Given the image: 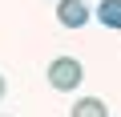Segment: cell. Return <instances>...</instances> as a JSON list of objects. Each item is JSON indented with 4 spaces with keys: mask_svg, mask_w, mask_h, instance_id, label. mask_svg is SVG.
I'll return each instance as SVG.
<instances>
[{
    "mask_svg": "<svg viewBox=\"0 0 121 117\" xmlns=\"http://www.w3.org/2000/svg\"><path fill=\"white\" fill-rule=\"evenodd\" d=\"M93 16H97L105 28H121V0H101Z\"/></svg>",
    "mask_w": 121,
    "mask_h": 117,
    "instance_id": "4",
    "label": "cell"
},
{
    "mask_svg": "<svg viewBox=\"0 0 121 117\" xmlns=\"http://www.w3.org/2000/svg\"><path fill=\"white\" fill-rule=\"evenodd\" d=\"M89 16H93V12H89L85 0H60V4H56V20L65 24V28H85Z\"/></svg>",
    "mask_w": 121,
    "mask_h": 117,
    "instance_id": "2",
    "label": "cell"
},
{
    "mask_svg": "<svg viewBox=\"0 0 121 117\" xmlns=\"http://www.w3.org/2000/svg\"><path fill=\"white\" fill-rule=\"evenodd\" d=\"M69 117H109V105L101 97H81V101H73Z\"/></svg>",
    "mask_w": 121,
    "mask_h": 117,
    "instance_id": "3",
    "label": "cell"
},
{
    "mask_svg": "<svg viewBox=\"0 0 121 117\" xmlns=\"http://www.w3.org/2000/svg\"><path fill=\"white\" fill-rule=\"evenodd\" d=\"M44 77H48V85H52L56 93H73V89L85 81V69H81V61H73V56H56Z\"/></svg>",
    "mask_w": 121,
    "mask_h": 117,
    "instance_id": "1",
    "label": "cell"
},
{
    "mask_svg": "<svg viewBox=\"0 0 121 117\" xmlns=\"http://www.w3.org/2000/svg\"><path fill=\"white\" fill-rule=\"evenodd\" d=\"M4 89H8V85H4V77H0V101H4Z\"/></svg>",
    "mask_w": 121,
    "mask_h": 117,
    "instance_id": "5",
    "label": "cell"
}]
</instances>
